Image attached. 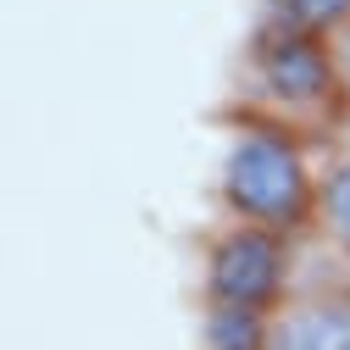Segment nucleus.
I'll return each instance as SVG.
<instances>
[{"mask_svg":"<svg viewBox=\"0 0 350 350\" xmlns=\"http://www.w3.org/2000/svg\"><path fill=\"white\" fill-rule=\"evenodd\" d=\"M217 117L273 122V128H289V134L312 139V145H328L350 122V90L334 67L328 39L250 23L245 45L228 67V95H223Z\"/></svg>","mask_w":350,"mask_h":350,"instance_id":"1","label":"nucleus"},{"mask_svg":"<svg viewBox=\"0 0 350 350\" xmlns=\"http://www.w3.org/2000/svg\"><path fill=\"white\" fill-rule=\"evenodd\" d=\"M211 195H217V211L234 217V223L306 239L317 234L323 145L273 122L223 117V156H217Z\"/></svg>","mask_w":350,"mask_h":350,"instance_id":"2","label":"nucleus"},{"mask_svg":"<svg viewBox=\"0 0 350 350\" xmlns=\"http://www.w3.org/2000/svg\"><path fill=\"white\" fill-rule=\"evenodd\" d=\"M295 278H300V239L223 217V223L200 239L195 300L206 312L267 317L295 295Z\"/></svg>","mask_w":350,"mask_h":350,"instance_id":"3","label":"nucleus"},{"mask_svg":"<svg viewBox=\"0 0 350 350\" xmlns=\"http://www.w3.org/2000/svg\"><path fill=\"white\" fill-rule=\"evenodd\" d=\"M261 350H350V284H306L267 312Z\"/></svg>","mask_w":350,"mask_h":350,"instance_id":"4","label":"nucleus"},{"mask_svg":"<svg viewBox=\"0 0 350 350\" xmlns=\"http://www.w3.org/2000/svg\"><path fill=\"white\" fill-rule=\"evenodd\" d=\"M317 239L350 261V122L323 145V195H317Z\"/></svg>","mask_w":350,"mask_h":350,"instance_id":"5","label":"nucleus"},{"mask_svg":"<svg viewBox=\"0 0 350 350\" xmlns=\"http://www.w3.org/2000/svg\"><path fill=\"white\" fill-rule=\"evenodd\" d=\"M256 23L306 39H334L350 23V0H256Z\"/></svg>","mask_w":350,"mask_h":350,"instance_id":"6","label":"nucleus"},{"mask_svg":"<svg viewBox=\"0 0 350 350\" xmlns=\"http://www.w3.org/2000/svg\"><path fill=\"white\" fill-rule=\"evenodd\" d=\"M261 328H267V317L200 306V350H261Z\"/></svg>","mask_w":350,"mask_h":350,"instance_id":"7","label":"nucleus"},{"mask_svg":"<svg viewBox=\"0 0 350 350\" xmlns=\"http://www.w3.org/2000/svg\"><path fill=\"white\" fill-rule=\"evenodd\" d=\"M328 51H334V67H339V78H345V90H350V23L328 39Z\"/></svg>","mask_w":350,"mask_h":350,"instance_id":"8","label":"nucleus"}]
</instances>
